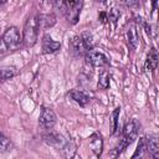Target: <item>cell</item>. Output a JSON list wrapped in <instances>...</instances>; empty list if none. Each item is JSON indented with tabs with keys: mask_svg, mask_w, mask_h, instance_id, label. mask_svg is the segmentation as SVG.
Returning <instances> with one entry per match:
<instances>
[{
	"mask_svg": "<svg viewBox=\"0 0 159 159\" xmlns=\"http://www.w3.org/2000/svg\"><path fill=\"white\" fill-rule=\"evenodd\" d=\"M80 4V0H66V6L70 10H75Z\"/></svg>",
	"mask_w": 159,
	"mask_h": 159,
	"instance_id": "20",
	"label": "cell"
},
{
	"mask_svg": "<svg viewBox=\"0 0 159 159\" xmlns=\"http://www.w3.org/2000/svg\"><path fill=\"white\" fill-rule=\"evenodd\" d=\"M70 48H71V51H72L75 55H77V56L86 55V52L89 50V47H88V45L86 43V41H84V39L82 37V35H81V36H75V37H72V40L70 41Z\"/></svg>",
	"mask_w": 159,
	"mask_h": 159,
	"instance_id": "9",
	"label": "cell"
},
{
	"mask_svg": "<svg viewBox=\"0 0 159 159\" xmlns=\"http://www.w3.org/2000/svg\"><path fill=\"white\" fill-rule=\"evenodd\" d=\"M19 71L16 67H12V66H4L1 68V81L5 82L7 80H11L14 78L15 76H17Z\"/></svg>",
	"mask_w": 159,
	"mask_h": 159,
	"instance_id": "14",
	"label": "cell"
},
{
	"mask_svg": "<svg viewBox=\"0 0 159 159\" xmlns=\"http://www.w3.org/2000/svg\"><path fill=\"white\" fill-rule=\"evenodd\" d=\"M5 2H6V0H1V4H2V5H4Z\"/></svg>",
	"mask_w": 159,
	"mask_h": 159,
	"instance_id": "24",
	"label": "cell"
},
{
	"mask_svg": "<svg viewBox=\"0 0 159 159\" xmlns=\"http://www.w3.org/2000/svg\"><path fill=\"white\" fill-rule=\"evenodd\" d=\"M56 22V17L53 14H48V15H45L42 17V20L40 19V24H43V27H51L53 26Z\"/></svg>",
	"mask_w": 159,
	"mask_h": 159,
	"instance_id": "18",
	"label": "cell"
},
{
	"mask_svg": "<svg viewBox=\"0 0 159 159\" xmlns=\"http://www.w3.org/2000/svg\"><path fill=\"white\" fill-rule=\"evenodd\" d=\"M97 87L99 89H107L109 87V73L107 70H102V72L99 73Z\"/></svg>",
	"mask_w": 159,
	"mask_h": 159,
	"instance_id": "15",
	"label": "cell"
},
{
	"mask_svg": "<svg viewBox=\"0 0 159 159\" xmlns=\"http://www.w3.org/2000/svg\"><path fill=\"white\" fill-rule=\"evenodd\" d=\"M145 144V157L158 158L159 157V137L158 135H148L143 137Z\"/></svg>",
	"mask_w": 159,
	"mask_h": 159,
	"instance_id": "8",
	"label": "cell"
},
{
	"mask_svg": "<svg viewBox=\"0 0 159 159\" xmlns=\"http://www.w3.org/2000/svg\"><path fill=\"white\" fill-rule=\"evenodd\" d=\"M119 112H120V108L117 107L112 114H111V122H112V134H114L117 132V128H118V117H119Z\"/></svg>",
	"mask_w": 159,
	"mask_h": 159,
	"instance_id": "17",
	"label": "cell"
},
{
	"mask_svg": "<svg viewBox=\"0 0 159 159\" xmlns=\"http://www.w3.org/2000/svg\"><path fill=\"white\" fill-rule=\"evenodd\" d=\"M158 62H159V53L157 51V48L152 47L147 55V60H145V63H144V68L145 71L148 72H152L157 68L158 66Z\"/></svg>",
	"mask_w": 159,
	"mask_h": 159,
	"instance_id": "10",
	"label": "cell"
},
{
	"mask_svg": "<svg viewBox=\"0 0 159 159\" xmlns=\"http://www.w3.org/2000/svg\"><path fill=\"white\" fill-rule=\"evenodd\" d=\"M39 123L46 130L52 129L53 125L56 124V114H55V112L48 107H42L40 117H39Z\"/></svg>",
	"mask_w": 159,
	"mask_h": 159,
	"instance_id": "7",
	"label": "cell"
},
{
	"mask_svg": "<svg viewBox=\"0 0 159 159\" xmlns=\"http://www.w3.org/2000/svg\"><path fill=\"white\" fill-rule=\"evenodd\" d=\"M88 143H89V148H91V150L94 153V155H96V157H99L101 153H102V149H103V140H102L101 134L93 133V134L88 138Z\"/></svg>",
	"mask_w": 159,
	"mask_h": 159,
	"instance_id": "12",
	"label": "cell"
},
{
	"mask_svg": "<svg viewBox=\"0 0 159 159\" xmlns=\"http://www.w3.org/2000/svg\"><path fill=\"white\" fill-rule=\"evenodd\" d=\"M55 7L58 10H63L66 6V0H55Z\"/></svg>",
	"mask_w": 159,
	"mask_h": 159,
	"instance_id": "22",
	"label": "cell"
},
{
	"mask_svg": "<svg viewBox=\"0 0 159 159\" xmlns=\"http://www.w3.org/2000/svg\"><path fill=\"white\" fill-rule=\"evenodd\" d=\"M124 5L129 6V7H137L139 6V0H120Z\"/></svg>",
	"mask_w": 159,
	"mask_h": 159,
	"instance_id": "21",
	"label": "cell"
},
{
	"mask_svg": "<svg viewBox=\"0 0 159 159\" xmlns=\"http://www.w3.org/2000/svg\"><path fill=\"white\" fill-rule=\"evenodd\" d=\"M42 1H48V0H42Z\"/></svg>",
	"mask_w": 159,
	"mask_h": 159,
	"instance_id": "26",
	"label": "cell"
},
{
	"mask_svg": "<svg viewBox=\"0 0 159 159\" xmlns=\"http://www.w3.org/2000/svg\"><path fill=\"white\" fill-rule=\"evenodd\" d=\"M84 60H86V63L92 66V67L103 68V67H107L109 65L108 57L102 51L96 50V48H89L84 55Z\"/></svg>",
	"mask_w": 159,
	"mask_h": 159,
	"instance_id": "4",
	"label": "cell"
},
{
	"mask_svg": "<svg viewBox=\"0 0 159 159\" xmlns=\"http://www.w3.org/2000/svg\"><path fill=\"white\" fill-rule=\"evenodd\" d=\"M12 149V143L10 142L9 138H6L4 134L0 135V153L4 154V153H7Z\"/></svg>",
	"mask_w": 159,
	"mask_h": 159,
	"instance_id": "16",
	"label": "cell"
},
{
	"mask_svg": "<svg viewBox=\"0 0 159 159\" xmlns=\"http://www.w3.org/2000/svg\"><path fill=\"white\" fill-rule=\"evenodd\" d=\"M68 97H70L73 102H76L77 104L82 106V107H84V106L88 104V102H89V97H88L84 92H82V91H80V89H71V91L68 92Z\"/></svg>",
	"mask_w": 159,
	"mask_h": 159,
	"instance_id": "13",
	"label": "cell"
},
{
	"mask_svg": "<svg viewBox=\"0 0 159 159\" xmlns=\"http://www.w3.org/2000/svg\"><path fill=\"white\" fill-rule=\"evenodd\" d=\"M21 36L20 32L17 30V27L15 26H10L5 30V32L2 34V39H1V47L2 50H7V51H15L19 48L20 43H21Z\"/></svg>",
	"mask_w": 159,
	"mask_h": 159,
	"instance_id": "3",
	"label": "cell"
},
{
	"mask_svg": "<svg viewBox=\"0 0 159 159\" xmlns=\"http://www.w3.org/2000/svg\"><path fill=\"white\" fill-rule=\"evenodd\" d=\"M119 15H120V12H119L117 9H112V10L109 11V14H108V19H109V20H112L113 22H116V21H117V19L119 17Z\"/></svg>",
	"mask_w": 159,
	"mask_h": 159,
	"instance_id": "19",
	"label": "cell"
},
{
	"mask_svg": "<svg viewBox=\"0 0 159 159\" xmlns=\"http://www.w3.org/2000/svg\"><path fill=\"white\" fill-rule=\"evenodd\" d=\"M125 40H127V45L130 50H137L139 41H140V36H139V31H138V25L135 21H130L127 27H125Z\"/></svg>",
	"mask_w": 159,
	"mask_h": 159,
	"instance_id": "6",
	"label": "cell"
},
{
	"mask_svg": "<svg viewBox=\"0 0 159 159\" xmlns=\"http://www.w3.org/2000/svg\"><path fill=\"white\" fill-rule=\"evenodd\" d=\"M61 47V43L58 41L52 40L50 35H45L42 37V52L43 53H53L58 51Z\"/></svg>",
	"mask_w": 159,
	"mask_h": 159,
	"instance_id": "11",
	"label": "cell"
},
{
	"mask_svg": "<svg viewBox=\"0 0 159 159\" xmlns=\"http://www.w3.org/2000/svg\"><path fill=\"white\" fill-rule=\"evenodd\" d=\"M43 139L47 144H50L51 147L56 148L57 150H62V152H67L68 149V142L58 133L52 132L51 129H48V133L43 135Z\"/></svg>",
	"mask_w": 159,
	"mask_h": 159,
	"instance_id": "5",
	"label": "cell"
},
{
	"mask_svg": "<svg viewBox=\"0 0 159 159\" xmlns=\"http://www.w3.org/2000/svg\"><path fill=\"white\" fill-rule=\"evenodd\" d=\"M157 2H158V0H152V11L155 10V7H157Z\"/></svg>",
	"mask_w": 159,
	"mask_h": 159,
	"instance_id": "23",
	"label": "cell"
},
{
	"mask_svg": "<svg viewBox=\"0 0 159 159\" xmlns=\"http://www.w3.org/2000/svg\"><path fill=\"white\" fill-rule=\"evenodd\" d=\"M138 133H139V123L135 120V119H132L129 120L124 129H123V134H122V139L119 142V144L117 145L116 148V153L113 155H119L127 147H129L134 140L135 138L138 137Z\"/></svg>",
	"mask_w": 159,
	"mask_h": 159,
	"instance_id": "1",
	"label": "cell"
},
{
	"mask_svg": "<svg viewBox=\"0 0 159 159\" xmlns=\"http://www.w3.org/2000/svg\"><path fill=\"white\" fill-rule=\"evenodd\" d=\"M39 27H40V17L37 14H32L29 16V19L25 22L24 26V37L22 41L25 46L32 47L36 41H37V34H39Z\"/></svg>",
	"mask_w": 159,
	"mask_h": 159,
	"instance_id": "2",
	"label": "cell"
},
{
	"mask_svg": "<svg viewBox=\"0 0 159 159\" xmlns=\"http://www.w3.org/2000/svg\"><path fill=\"white\" fill-rule=\"evenodd\" d=\"M158 20H159V11H158Z\"/></svg>",
	"mask_w": 159,
	"mask_h": 159,
	"instance_id": "25",
	"label": "cell"
}]
</instances>
